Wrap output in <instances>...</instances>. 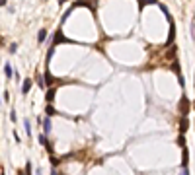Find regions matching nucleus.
Returning <instances> with one entry per match:
<instances>
[{
  "label": "nucleus",
  "mask_w": 195,
  "mask_h": 175,
  "mask_svg": "<svg viewBox=\"0 0 195 175\" xmlns=\"http://www.w3.org/2000/svg\"><path fill=\"white\" fill-rule=\"evenodd\" d=\"M61 41H63V43H64V41H66V37H64V35H63V33H61V31H57V33H55V37H53V47H55V45H59Z\"/></svg>",
  "instance_id": "nucleus-1"
},
{
  "label": "nucleus",
  "mask_w": 195,
  "mask_h": 175,
  "mask_svg": "<svg viewBox=\"0 0 195 175\" xmlns=\"http://www.w3.org/2000/svg\"><path fill=\"white\" fill-rule=\"evenodd\" d=\"M51 128H53V124H51V119H45L43 121V130H45V134H49V132H51Z\"/></svg>",
  "instance_id": "nucleus-2"
},
{
  "label": "nucleus",
  "mask_w": 195,
  "mask_h": 175,
  "mask_svg": "<svg viewBox=\"0 0 195 175\" xmlns=\"http://www.w3.org/2000/svg\"><path fill=\"white\" fill-rule=\"evenodd\" d=\"M30 90H31V80L27 78L26 82H24V86H22V94L26 95V94H30Z\"/></svg>",
  "instance_id": "nucleus-3"
},
{
  "label": "nucleus",
  "mask_w": 195,
  "mask_h": 175,
  "mask_svg": "<svg viewBox=\"0 0 195 175\" xmlns=\"http://www.w3.org/2000/svg\"><path fill=\"white\" fill-rule=\"evenodd\" d=\"M45 37H47V29H39V33H37V41H39V43H43Z\"/></svg>",
  "instance_id": "nucleus-4"
},
{
  "label": "nucleus",
  "mask_w": 195,
  "mask_h": 175,
  "mask_svg": "<svg viewBox=\"0 0 195 175\" xmlns=\"http://www.w3.org/2000/svg\"><path fill=\"white\" fill-rule=\"evenodd\" d=\"M4 74H6L8 78H14V72H12V66H10V64L4 66Z\"/></svg>",
  "instance_id": "nucleus-5"
},
{
  "label": "nucleus",
  "mask_w": 195,
  "mask_h": 175,
  "mask_svg": "<svg viewBox=\"0 0 195 175\" xmlns=\"http://www.w3.org/2000/svg\"><path fill=\"white\" fill-rule=\"evenodd\" d=\"M185 130H187V121H185V119H181V124H180V132H181V134H184Z\"/></svg>",
  "instance_id": "nucleus-6"
},
{
  "label": "nucleus",
  "mask_w": 195,
  "mask_h": 175,
  "mask_svg": "<svg viewBox=\"0 0 195 175\" xmlns=\"http://www.w3.org/2000/svg\"><path fill=\"white\" fill-rule=\"evenodd\" d=\"M146 4H156V0H139V6H146Z\"/></svg>",
  "instance_id": "nucleus-7"
},
{
  "label": "nucleus",
  "mask_w": 195,
  "mask_h": 175,
  "mask_svg": "<svg viewBox=\"0 0 195 175\" xmlns=\"http://www.w3.org/2000/svg\"><path fill=\"white\" fill-rule=\"evenodd\" d=\"M187 111H189V103H185V99H184V101H181V113H187Z\"/></svg>",
  "instance_id": "nucleus-8"
},
{
  "label": "nucleus",
  "mask_w": 195,
  "mask_h": 175,
  "mask_svg": "<svg viewBox=\"0 0 195 175\" xmlns=\"http://www.w3.org/2000/svg\"><path fill=\"white\" fill-rule=\"evenodd\" d=\"M24 127H26V132H27V134L31 136V124H30V121H27V119L24 121Z\"/></svg>",
  "instance_id": "nucleus-9"
},
{
  "label": "nucleus",
  "mask_w": 195,
  "mask_h": 175,
  "mask_svg": "<svg viewBox=\"0 0 195 175\" xmlns=\"http://www.w3.org/2000/svg\"><path fill=\"white\" fill-rule=\"evenodd\" d=\"M53 97H55V90H47V101H53Z\"/></svg>",
  "instance_id": "nucleus-10"
},
{
  "label": "nucleus",
  "mask_w": 195,
  "mask_h": 175,
  "mask_svg": "<svg viewBox=\"0 0 195 175\" xmlns=\"http://www.w3.org/2000/svg\"><path fill=\"white\" fill-rule=\"evenodd\" d=\"M45 80H47V84H49V86H51V84H53V82H55V78H53V76H51V74H49V72H47V74H45Z\"/></svg>",
  "instance_id": "nucleus-11"
},
{
  "label": "nucleus",
  "mask_w": 195,
  "mask_h": 175,
  "mask_svg": "<svg viewBox=\"0 0 195 175\" xmlns=\"http://www.w3.org/2000/svg\"><path fill=\"white\" fill-rule=\"evenodd\" d=\"M39 144H43V146L47 144V136H45V134H41V136H39Z\"/></svg>",
  "instance_id": "nucleus-12"
},
{
  "label": "nucleus",
  "mask_w": 195,
  "mask_h": 175,
  "mask_svg": "<svg viewBox=\"0 0 195 175\" xmlns=\"http://www.w3.org/2000/svg\"><path fill=\"white\" fill-rule=\"evenodd\" d=\"M45 111H47V115H55V109H53L51 105H49V107H45Z\"/></svg>",
  "instance_id": "nucleus-13"
},
{
  "label": "nucleus",
  "mask_w": 195,
  "mask_h": 175,
  "mask_svg": "<svg viewBox=\"0 0 195 175\" xmlns=\"http://www.w3.org/2000/svg\"><path fill=\"white\" fill-rule=\"evenodd\" d=\"M37 86H39V88H45V82H43V78H37Z\"/></svg>",
  "instance_id": "nucleus-14"
},
{
  "label": "nucleus",
  "mask_w": 195,
  "mask_h": 175,
  "mask_svg": "<svg viewBox=\"0 0 195 175\" xmlns=\"http://www.w3.org/2000/svg\"><path fill=\"white\" fill-rule=\"evenodd\" d=\"M16 51H18V45L14 43V45H12V47H10V53H16Z\"/></svg>",
  "instance_id": "nucleus-15"
},
{
  "label": "nucleus",
  "mask_w": 195,
  "mask_h": 175,
  "mask_svg": "<svg viewBox=\"0 0 195 175\" xmlns=\"http://www.w3.org/2000/svg\"><path fill=\"white\" fill-rule=\"evenodd\" d=\"M180 175H189V171H187V169L184 167V169H181V173H180Z\"/></svg>",
  "instance_id": "nucleus-16"
},
{
  "label": "nucleus",
  "mask_w": 195,
  "mask_h": 175,
  "mask_svg": "<svg viewBox=\"0 0 195 175\" xmlns=\"http://www.w3.org/2000/svg\"><path fill=\"white\" fill-rule=\"evenodd\" d=\"M8 2V0H0V6H4V4H6Z\"/></svg>",
  "instance_id": "nucleus-17"
},
{
  "label": "nucleus",
  "mask_w": 195,
  "mask_h": 175,
  "mask_svg": "<svg viewBox=\"0 0 195 175\" xmlns=\"http://www.w3.org/2000/svg\"><path fill=\"white\" fill-rule=\"evenodd\" d=\"M63 2H66V0H59V4H61V6H63Z\"/></svg>",
  "instance_id": "nucleus-18"
},
{
  "label": "nucleus",
  "mask_w": 195,
  "mask_h": 175,
  "mask_svg": "<svg viewBox=\"0 0 195 175\" xmlns=\"http://www.w3.org/2000/svg\"><path fill=\"white\" fill-rule=\"evenodd\" d=\"M20 175H24V173H20Z\"/></svg>",
  "instance_id": "nucleus-19"
},
{
  "label": "nucleus",
  "mask_w": 195,
  "mask_h": 175,
  "mask_svg": "<svg viewBox=\"0 0 195 175\" xmlns=\"http://www.w3.org/2000/svg\"><path fill=\"white\" fill-rule=\"evenodd\" d=\"M2 175H4V173H2Z\"/></svg>",
  "instance_id": "nucleus-20"
}]
</instances>
